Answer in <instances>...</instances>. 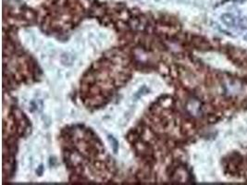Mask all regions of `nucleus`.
<instances>
[{"label":"nucleus","instance_id":"nucleus-1","mask_svg":"<svg viewBox=\"0 0 247 185\" xmlns=\"http://www.w3.org/2000/svg\"><path fill=\"white\" fill-rule=\"evenodd\" d=\"M108 140H109V142L111 143V144H112V146H113V150H114V153H117V151H118V147H119V144H118V142H117V140L113 137V136H108Z\"/></svg>","mask_w":247,"mask_h":185}]
</instances>
